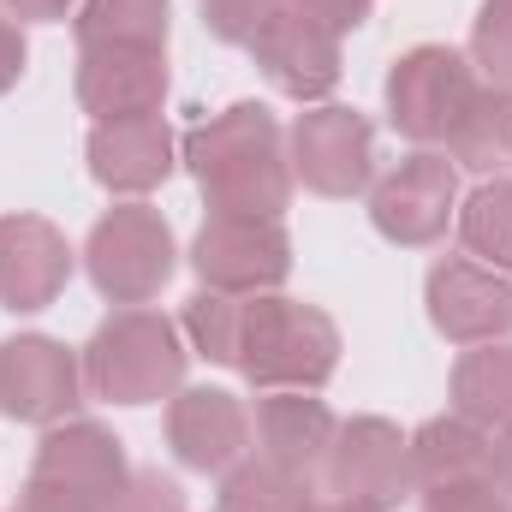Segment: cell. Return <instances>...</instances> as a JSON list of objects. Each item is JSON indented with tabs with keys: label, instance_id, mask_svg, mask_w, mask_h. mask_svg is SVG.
Segmentation results:
<instances>
[{
	"label": "cell",
	"instance_id": "6da1fadb",
	"mask_svg": "<svg viewBox=\"0 0 512 512\" xmlns=\"http://www.w3.org/2000/svg\"><path fill=\"white\" fill-rule=\"evenodd\" d=\"M179 161L191 167L209 215H268L280 221L292 209V155L286 126L262 102H233L179 137Z\"/></svg>",
	"mask_w": 512,
	"mask_h": 512
},
{
	"label": "cell",
	"instance_id": "7a4b0ae2",
	"mask_svg": "<svg viewBox=\"0 0 512 512\" xmlns=\"http://www.w3.org/2000/svg\"><path fill=\"white\" fill-rule=\"evenodd\" d=\"M84 387L90 399L108 405H161L185 387V328L173 316H161L155 304H126L108 322H96V334L84 340Z\"/></svg>",
	"mask_w": 512,
	"mask_h": 512
},
{
	"label": "cell",
	"instance_id": "3957f363",
	"mask_svg": "<svg viewBox=\"0 0 512 512\" xmlns=\"http://www.w3.org/2000/svg\"><path fill=\"white\" fill-rule=\"evenodd\" d=\"M233 370L256 393H322L340 370V328L322 304L262 292L245 304V340Z\"/></svg>",
	"mask_w": 512,
	"mask_h": 512
},
{
	"label": "cell",
	"instance_id": "277c9868",
	"mask_svg": "<svg viewBox=\"0 0 512 512\" xmlns=\"http://www.w3.org/2000/svg\"><path fill=\"white\" fill-rule=\"evenodd\" d=\"M477 90H483V78H477L465 48L417 42V48H405L387 66V84H382L387 126L399 131L411 149H447V137L465 120Z\"/></svg>",
	"mask_w": 512,
	"mask_h": 512
},
{
	"label": "cell",
	"instance_id": "5b68a950",
	"mask_svg": "<svg viewBox=\"0 0 512 512\" xmlns=\"http://www.w3.org/2000/svg\"><path fill=\"white\" fill-rule=\"evenodd\" d=\"M179 268V239L161 209L149 203H114L90 239H84V274L108 304H155L161 286Z\"/></svg>",
	"mask_w": 512,
	"mask_h": 512
},
{
	"label": "cell",
	"instance_id": "8992f818",
	"mask_svg": "<svg viewBox=\"0 0 512 512\" xmlns=\"http://www.w3.org/2000/svg\"><path fill=\"white\" fill-rule=\"evenodd\" d=\"M286 155H292V179L328 203L364 197L376 185V126H370V114H358L346 102L304 108L286 131Z\"/></svg>",
	"mask_w": 512,
	"mask_h": 512
},
{
	"label": "cell",
	"instance_id": "52a82bcc",
	"mask_svg": "<svg viewBox=\"0 0 512 512\" xmlns=\"http://www.w3.org/2000/svg\"><path fill=\"white\" fill-rule=\"evenodd\" d=\"M316 489L340 495V501H352V507H364V512H399L417 495L405 429L393 417H340Z\"/></svg>",
	"mask_w": 512,
	"mask_h": 512
},
{
	"label": "cell",
	"instance_id": "ba28073f",
	"mask_svg": "<svg viewBox=\"0 0 512 512\" xmlns=\"http://www.w3.org/2000/svg\"><path fill=\"white\" fill-rule=\"evenodd\" d=\"M459 167L447 149H411L393 173L370 185V227L399 251H429L459 221Z\"/></svg>",
	"mask_w": 512,
	"mask_h": 512
},
{
	"label": "cell",
	"instance_id": "9c48e42d",
	"mask_svg": "<svg viewBox=\"0 0 512 512\" xmlns=\"http://www.w3.org/2000/svg\"><path fill=\"white\" fill-rule=\"evenodd\" d=\"M185 262L209 292L262 298L292 280V233L286 221H268V215H209Z\"/></svg>",
	"mask_w": 512,
	"mask_h": 512
},
{
	"label": "cell",
	"instance_id": "30bf717a",
	"mask_svg": "<svg viewBox=\"0 0 512 512\" xmlns=\"http://www.w3.org/2000/svg\"><path fill=\"white\" fill-rule=\"evenodd\" d=\"M84 358L54 340V334H12L0 340V417L30 423V429H54L66 417H78L84 405Z\"/></svg>",
	"mask_w": 512,
	"mask_h": 512
},
{
	"label": "cell",
	"instance_id": "8fae6325",
	"mask_svg": "<svg viewBox=\"0 0 512 512\" xmlns=\"http://www.w3.org/2000/svg\"><path fill=\"white\" fill-rule=\"evenodd\" d=\"M423 310H429V328L459 352L512 340V274L477 256H441L423 280Z\"/></svg>",
	"mask_w": 512,
	"mask_h": 512
},
{
	"label": "cell",
	"instance_id": "7c38bea8",
	"mask_svg": "<svg viewBox=\"0 0 512 512\" xmlns=\"http://www.w3.org/2000/svg\"><path fill=\"white\" fill-rule=\"evenodd\" d=\"M30 477L66 489L72 501H84L90 512H108L131 483V459L126 441L96 423V417H66L54 429H42L36 441V459H30Z\"/></svg>",
	"mask_w": 512,
	"mask_h": 512
},
{
	"label": "cell",
	"instance_id": "4fadbf2b",
	"mask_svg": "<svg viewBox=\"0 0 512 512\" xmlns=\"http://www.w3.org/2000/svg\"><path fill=\"white\" fill-rule=\"evenodd\" d=\"M251 60H256V72L268 78V90L286 96V102H298V108L328 102V96L340 90V78H346V48H340V36L322 30L316 18L292 12V6H280V12L256 30Z\"/></svg>",
	"mask_w": 512,
	"mask_h": 512
},
{
	"label": "cell",
	"instance_id": "5bb4252c",
	"mask_svg": "<svg viewBox=\"0 0 512 512\" xmlns=\"http://www.w3.org/2000/svg\"><path fill=\"white\" fill-rule=\"evenodd\" d=\"M167 447L197 477H227L251 459V405L227 387H179L167 399Z\"/></svg>",
	"mask_w": 512,
	"mask_h": 512
},
{
	"label": "cell",
	"instance_id": "9a60e30c",
	"mask_svg": "<svg viewBox=\"0 0 512 512\" xmlns=\"http://www.w3.org/2000/svg\"><path fill=\"white\" fill-rule=\"evenodd\" d=\"M84 161L90 179L120 197V203H143L149 191H161L179 167V137L167 126V114H143V120H102L84 137Z\"/></svg>",
	"mask_w": 512,
	"mask_h": 512
},
{
	"label": "cell",
	"instance_id": "2e32d148",
	"mask_svg": "<svg viewBox=\"0 0 512 512\" xmlns=\"http://www.w3.org/2000/svg\"><path fill=\"white\" fill-rule=\"evenodd\" d=\"M72 268H78V251L48 215H24V209L0 215V310L36 316L60 304Z\"/></svg>",
	"mask_w": 512,
	"mask_h": 512
},
{
	"label": "cell",
	"instance_id": "e0dca14e",
	"mask_svg": "<svg viewBox=\"0 0 512 512\" xmlns=\"http://www.w3.org/2000/svg\"><path fill=\"white\" fill-rule=\"evenodd\" d=\"M167 54L161 48H78V72H72V96L90 114V126L102 120H143L167 108Z\"/></svg>",
	"mask_w": 512,
	"mask_h": 512
},
{
	"label": "cell",
	"instance_id": "ac0fdd59",
	"mask_svg": "<svg viewBox=\"0 0 512 512\" xmlns=\"http://www.w3.org/2000/svg\"><path fill=\"white\" fill-rule=\"evenodd\" d=\"M334 429H340V417L328 411V399H316V393H262L251 411V453L316 489L322 459L334 447Z\"/></svg>",
	"mask_w": 512,
	"mask_h": 512
},
{
	"label": "cell",
	"instance_id": "d6986e66",
	"mask_svg": "<svg viewBox=\"0 0 512 512\" xmlns=\"http://www.w3.org/2000/svg\"><path fill=\"white\" fill-rule=\"evenodd\" d=\"M405 447H411V483H417V495L489 477V429L471 423V417H459V411H441V417L417 423L405 435Z\"/></svg>",
	"mask_w": 512,
	"mask_h": 512
},
{
	"label": "cell",
	"instance_id": "ffe728a7",
	"mask_svg": "<svg viewBox=\"0 0 512 512\" xmlns=\"http://www.w3.org/2000/svg\"><path fill=\"white\" fill-rule=\"evenodd\" d=\"M78 48H161L173 36V0H78Z\"/></svg>",
	"mask_w": 512,
	"mask_h": 512
},
{
	"label": "cell",
	"instance_id": "44dd1931",
	"mask_svg": "<svg viewBox=\"0 0 512 512\" xmlns=\"http://www.w3.org/2000/svg\"><path fill=\"white\" fill-rule=\"evenodd\" d=\"M447 399L459 417L501 429L512 423V340H489V346H465L453 376H447Z\"/></svg>",
	"mask_w": 512,
	"mask_h": 512
},
{
	"label": "cell",
	"instance_id": "7402d4cb",
	"mask_svg": "<svg viewBox=\"0 0 512 512\" xmlns=\"http://www.w3.org/2000/svg\"><path fill=\"white\" fill-rule=\"evenodd\" d=\"M447 161L459 173H483V179H501L512 173V96L483 84L465 108V120L447 137Z\"/></svg>",
	"mask_w": 512,
	"mask_h": 512
},
{
	"label": "cell",
	"instance_id": "603a6c76",
	"mask_svg": "<svg viewBox=\"0 0 512 512\" xmlns=\"http://www.w3.org/2000/svg\"><path fill=\"white\" fill-rule=\"evenodd\" d=\"M453 233H459L465 256H477V262H489V268L512 274V173L483 179L471 197H459V221H453Z\"/></svg>",
	"mask_w": 512,
	"mask_h": 512
},
{
	"label": "cell",
	"instance_id": "cb8c5ba5",
	"mask_svg": "<svg viewBox=\"0 0 512 512\" xmlns=\"http://www.w3.org/2000/svg\"><path fill=\"white\" fill-rule=\"evenodd\" d=\"M245 304H251V298H233V292H209V286H197V292L185 298V316H179L185 346H191L197 358L233 370V364H239V340H245Z\"/></svg>",
	"mask_w": 512,
	"mask_h": 512
},
{
	"label": "cell",
	"instance_id": "d4e9b609",
	"mask_svg": "<svg viewBox=\"0 0 512 512\" xmlns=\"http://www.w3.org/2000/svg\"><path fill=\"white\" fill-rule=\"evenodd\" d=\"M221 489H215V512H304L310 501V483H298V477H286L280 465H268V459H239L227 477H215Z\"/></svg>",
	"mask_w": 512,
	"mask_h": 512
},
{
	"label": "cell",
	"instance_id": "484cf974",
	"mask_svg": "<svg viewBox=\"0 0 512 512\" xmlns=\"http://www.w3.org/2000/svg\"><path fill=\"white\" fill-rule=\"evenodd\" d=\"M471 66L483 84L507 90L512 96V0H483L471 18Z\"/></svg>",
	"mask_w": 512,
	"mask_h": 512
},
{
	"label": "cell",
	"instance_id": "4316f807",
	"mask_svg": "<svg viewBox=\"0 0 512 512\" xmlns=\"http://www.w3.org/2000/svg\"><path fill=\"white\" fill-rule=\"evenodd\" d=\"M280 6H286V0H197V18H203V30H209L215 42L251 48L256 30H262Z\"/></svg>",
	"mask_w": 512,
	"mask_h": 512
},
{
	"label": "cell",
	"instance_id": "83f0119b",
	"mask_svg": "<svg viewBox=\"0 0 512 512\" xmlns=\"http://www.w3.org/2000/svg\"><path fill=\"white\" fill-rule=\"evenodd\" d=\"M108 512H191V501H185L179 477H167V471H131L126 495Z\"/></svg>",
	"mask_w": 512,
	"mask_h": 512
},
{
	"label": "cell",
	"instance_id": "f1b7e54d",
	"mask_svg": "<svg viewBox=\"0 0 512 512\" xmlns=\"http://www.w3.org/2000/svg\"><path fill=\"white\" fill-rule=\"evenodd\" d=\"M512 501L483 477V483H453V489H429L417 512H507Z\"/></svg>",
	"mask_w": 512,
	"mask_h": 512
},
{
	"label": "cell",
	"instance_id": "f546056e",
	"mask_svg": "<svg viewBox=\"0 0 512 512\" xmlns=\"http://www.w3.org/2000/svg\"><path fill=\"white\" fill-rule=\"evenodd\" d=\"M292 12H304V18H316L322 30H334L340 42L352 36V30H364L370 24V12H376V0H286Z\"/></svg>",
	"mask_w": 512,
	"mask_h": 512
},
{
	"label": "cell",
	"instance_id": "4dcf8cb0",
	"mask_svg": "<svg viewBox=\"0 0 512 512\" xmlns=\"http://www.w3.org/2000/svg\"><path fill=\"white\" fill-rule=\"evenodd\" d=\"M24 66H30V42H24V24L0 12V96H12L24 84Z\"/></svg>",
	"mask_w": 512,
	"mask_h": 512
},
{
	"label": "cell",
	"instance_id": "1f68e13d",
	"mask_svg": "<svg viewBox=\"0 0 512 512\" xmlns=\"http://www.w3.org/2000/svg\"><path fill=\"white\" fill-rule=\"evenodd\" d=\"M12 512H90L84 501H72L66 489H54V483H42V477H24V489H18V507Z\"/></svg>",
	"mask_w": 512,
	"mask_h": 512
},
{
	"label": "cell",
	"instance_id": "d6a6232c",
	"mask_svg": "<svg viewBox=\"0 0 512 512\" xmlns=\"http://www.w3.org/2000/svg\"><path fill=\"white\" fill-rule=\"evenodd\" d=\"M0 12L18 18V24H60V18L78 12V0H0Z\"/></svg>",
	"mask_w": 512,
	"mask_h": 512
},
{
	"label": "cell",
	"instance_id": "836d02e7",
	"mask_svg": "<svg viewBox=\"0 0 512 512\" xmlns=\"http://www.w3.org/2000/svg\"><path fill=\"white\" fill-rule=\"evenodd\" d=\"M489 483L512 501V423L489 429Z\"/></svg>",
	"mask_w": 512,
	"mask_h": 512
},
{
	"label": "cell",
	"instance_id": "e575fe53",
	"mask_svg": "<svg viewBox=\"0 0 512 512\" xmlns=\"http://www.w3.org/2000/svg\"><path fill=\"white\" fill-rule=\"evenodd\" d=\"M304 512H364V507H352V501H340V495H322V489H310Z\"/></svg>",
	"mask_w": 512,
	"mask_h": 512
},
{
	"label": "cell",
	"instance_id": "d590c367",
	"mask_svg": "<svg viewBox=\"0 0 512 512\" xmlns=\"http://www.w3.org/2000/svg\"><path fill=\"white\" fill-rule=\"evenodd\" d=\"M507 512H512V507H507Z\"/></svg>",
	"mask_w": 512,
	"mask_h": 512
}]
</instances>
